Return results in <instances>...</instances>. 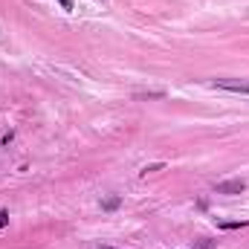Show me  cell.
Wrapping results in <instances>:
<instances>
[{"instance_id": "cell-1", "label": "cell", "mask_w": 249, "mask_h": 249, "mask_svg": "<svg viewBox=\"0 0 249 249\" xmlns=\"http://www.w3.org/2000/svg\"><path fill=\"white\" fill-rule=\"evenodd\" d=\"M212 87L214 90H229V93H244V96H249V81H238V78H214Z\"/></svg>"}, {"instance_id": "cell-2", "label": "cell", "mask_w": 249, "mask_h": 249, "mask_svg": "<svg viewBox=\"0 0 249 249\" xmlns=\"http://www.w3.org/2000/svg\"><path fill=\"white\" fill-rule=\"evenodd\" d=\"M247 188V180H223V183H214V191L217 194H241Z\"/></svg>"}, {"instance_id": "cell-3", "label": "cell", "mask_w": 249, "mask_h": 249, "mask_svg": "<svg viewBox=\"0 0 249 249\" xmlns=\"http://www.w3.org/2000/svg\"><path fill=\"white\" fill-rule=\"evenodd\" d=\"M119 206H122V197L119 194H110V197L102 200V212H116Z\"/></svg>"}, {"instance_id": "cell-4", "label": "cell", "mask_w": 249, "mask_h": 249, "mask_svg": "<svg viewBox=\"0 0 249 249\" xmlns=\"http://www.w3.org/2000/svg\"><path fill=\"white\" fill-rule=\"evenodd\" d=\"M249 220H217V229H244Z\"/></svg>"}, {"instance_id": "cell-5", "label": "cell", "mask_w": 249, "mask_h": 249, "mask_svg": "<svg viewBox=\"0 0 249 249\" xmlns=\"http://www.w3.org/2000/svg\"><path fill=\"white\" fill-rule=\"evenodd\" d=\"M162 168H165V162H154V165H145V168H142V177H145V174H154V171H162Z\"/></svg>"}, {"instance_id": "cell-6", "label": "cell", "mask_w": 249, "mask_h": 249, "mask_svg": "<svg viewBox=\"0 0 249 249\" xmlns=\"http://www.w3.org/2000/svg\"><path fill=\"white\" fill-rule=\"evenodd\" d=\"M191 249H214V241H197V244H191Z\"/></svg>"}, {"instance_id": "cell-7", "label": "cell", "mask_w": 249, "mask_h": 249, "mask_svg": "<svg viewBox=\"0 0 249 249\" xmlns=\"http://www.w3.org/2000/svg\"><path fill=\"white\" fill-rule=\"evenodd\" d=\"M9 223V212L6 209H0V232H3V226Z\"/></svg>"}, {"instance_id": "cell-8", "label": "cell", "mask_w": 249, "mask_h": 249, "mask_svg": "<svg viewBox=\"0 0 249 249\" xmlns=\"http://www.w3.org/2000/svg\"><path fill=\"white\" fill-rule=\"evenodd\" d=\"M58 3H61L64 12H72V0H58Z\"/></svg>"}, {"instance_id": "cell-9", "label": "cell", "mask_w": 249, "mask_h": 249, "mask_svg": "<svg viewBox=\"0 0 249 249\" xmlns=\"http://www.w3.org/2000/svg\"><path fill=\"white\" fill-rule=\"evenodd\" d=\"M102 249H110V247H102Z\"/></svg>"}]
</instances>
